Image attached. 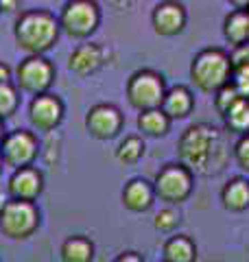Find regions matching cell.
<instances>
[{"instance_id": "12", "label": "cell", "mask_w": 249, "mask_h": 262, "mask_svg": "<svg viewBox=\"0 0 249 262\" xmlns=\"http://www.w3.org/2000/svg\"><path fill=\"white\" fill-rule=\"evenodd\" d=\"M29 118L31 125L39 131H53L59 127V122L64 120V103L57 94H39L33 96V101L29 105Z\"/></svg>"}, {"instance_id": "5", "label": "cell", "mask_w": 249, "mask_h": 262, "mask_svg": "<svg viewBox=\"0 0 249 262\" xmlns=\"http://www.w3.org/2000/svg\"><path fill=\"white\" fill-rule=\"evenodd\" d=\"M151 184H153L155 199L169 203V206H181V203L188 201V196L193 194L195 175L184 164L171 162V164H164V166L157 170V175Z\"/></svg>"}, {"instance_id": "14", "label": "cell", "mask_w": 249, "mask_h": 262, "mask_svg": "<svg viewBox=\"0 0 249 262\" xmlns=\"http://www.w3.org/2000/svg\"><path fill=\"white\" fill-rule=\"evenodd\" d=\"M107 63V51L101 44H81L72 51L68 59V68L79 77H90L98 72Z\"/></svg>"}, {"instance_id": "17", "label": "cell", "mask_w": 249, "mask_h": 262, "mask_svg": "<svg viewBox=\"0 0 249 262\" xmlns=\"http://www.w3.org/2000/svg\"><path fill=\"white\" fill-rule=\"evenodd\" d=\"M223 37L234 48L249 44V3L223 18Z\"/></svg>"}, {"instance_id": "20", "label": "cell", "mask_w": 249, "mask_h": 262, "mask_svg": "<svg viewBox=\"0 0 249 262\" xmlns=\"http://www.w3.org/2000/svg\"><path fill=\"white\" fill-rule=\"evenodd\" d=\"M173 120L157 107V110H149V112H140L138 114V129L142 131L149 138H162L171 131Z\"/></svg>"}, {"instance_id": "32", "label": "cell", "mask_w": 249, "mask_h": 262, "mask_svg": "<svg viewBox=\"0 0 249 262\" xmlns=\"http://www.w3.org/2000/svg\"><path fill=\"white\" fill-rule=\"evenodd\" d=\"M18 7H20L18 0H0V11H13Z\"/></svg>"}, {"instance_id": "35", "label": "cell", "mask_w": 249, "mask_h": 262, "mask_svg": "<svg viewBox=\"0 0 249 262\" xmlns=\"http://www.w3.org/2000/svg\"><path fill=\"white\" fill-rule=\"evenodd\" d=\"M162 262H164V260H162Z\"/></svg>"}, {"instance_id": "24", "label": "cell", "mask_w": 249, "mask_h": 262, "mask_svg": "<svg viewBox=\"0 0 249 262\" xmlns=\"http://www.w3.org/2000/svg\"><path fill=\"white\" fill-rule=\"evenodd\" d=\"M179 223H181V214L175 206H166L164 210L157 212L155 219H153L155 229L162 234H173L179 227Z\"/></svg>"}, {"instance_id": "3", "label": "cell", "mask_w": 249, "mask_h": 262, "mask_svg": "<svg viewBox=\"0 0 249 262\" xmlns=\"http://www.w3.org/2000/svg\"><path fill=\"white\" fill-rule=\"evenodd\" d=\"M232 75H234V63L230 59V53L217 46L201 48L190 61V81L205 94L214 96L230 83Z\"/></svg>"}, {"instance_id": "23", "label": "cell", "mask_w": 249, "mask_h": 262, "mask_svg": "<svg viewBox=\"0 0 249 262\" xmlns=\"http://www.w3.org/2000/svg\"><path fill=\"white\" fill-rule=\"evenodd\" d=\"M147 144L140 136H127L116 149V160L120 164H138L144 158Z\"/></svg>"}, {"instance_id": "29", "label": "cell", "mask_w": 249, "mask_h": 262, "mask_svg": "<svg viewBox=\"0 0 249 262\" xmlns=\"http://www.w3.org/2000/svg\"><path fill=\"white\" fill-rule=\"evenodd\" d=\"M230 59L234 63V68H238V66H249V44L234 48V51L230 53Z\"/></svg>"}, {"instance_id": "28", "label": "cell", "mask_w": 249, "mask_h": 262, "mask_svg": "<svg viewBox=\"0 0 249 262\" xmlns=\"http://www.w3.org/2000/svg\"><path fill=\"white\" fill-rule=\"evenodd\" d=\"M230 83L236 88V92L243 98H249V66H238V68H234V75H232Z\"/></svg>"}, {"instance_id": "26", "label": "cell", "mask_w": 249, "mask_h": 262, "mask_svg": "<svg viewBox=\"0 0 249 262\" xmlns=\"http://www.w3.org/2000/svg\"><path fill=\"white\" fill-rule=\"evenodd\" d=\"M238 98H243L240 96L238 92H236V88L232 85V83H227L225 88H221L217 94H214V110H217V114L219 116H223V114H225L232 105H234Z\"/></svg>"}, {"instance_id": "31", "label": "cell", "mask_w": 249, "mask_h": 262, "mask_svg": "<svg viewBox=\"0 0 249 262\" xmlns=\"http://www.w3.org/2000/svg\"><path fill=\"white\" fill-rule=\"evenodd\" d=\"M11 68L7 66L5 61H0V85H5V83H11Z\"/></svg>"}, {"instance_id": "27", "label": "cell", "mask_w": 249, "mask_h": 262, "mask_svg": "<svg viewBox=\"0 0 249 262\" xmlns=\"http://www.w3.org/2000/svg\"><path fill=\"white\" fill-rule=\"evenodd\" d=\"M232 158L238 164V168L249 175V134L240 136L234 142V146H232Z\"/></svg>"}, {"instance_id": "33", "label": "cell", "mask_w": 249, "mask_h": 262, "mask_svg": "<svg viewBox=\"0 0 249 262\" xmlns=\"http://www.w3.org/2000/svg\"><path fill=\"white\" fill-rule=\"evenodd\" d=\"M3 138H5V129H3V120H0V142H3Z\"/></svg>"}, {"instance_id": "30", "label": "cell", "mask_w": 249, "mask_h": 262, "mask_svg": "<svg viewBox=\"0 0 249 262\" xmlns=\"http://www.w3.org/2000/svg\"><path fill=\"white\" fill-rule=\"evenodd\" d=\"M114 262H144V258L138 251H122L114 258Z\"/></svg>"}, {"instance_id": "15", "label": "cell", "mask_w": 249, "mask_h": 262, "mask_svg": "<svg viewBox=\"0 0 249 262\" xmlns=\"http://www.w3.org/2000/svg\"><path fill=\"white\" fill-rule=\"evenodd\" d=\"M155 201L153 184L147 182L144 177H134L129 179L122 188V206L129 212H147L151 210Z\"/></svg>"}, {"instance_id": "18", "label": "cell", "mask_w": 249, "mask_h": 262, "mask_svg": "<svg viewBox=\"0 0 249 262\" xmlns=\"http://www.w3.org/2000/svg\"><path fill=\"white\" fill-rule=\"evenodd\" d=\"M221 206L227 212H245L249 208V179L243 175L230 177L221 188Z\"/></svg>"}, {"instance_id": "19", "label": "cell", "mask_w": 249, "mask_h": 262, "mask_svg": "<svg viewBox=\"0 0 249 262\" xmlns=\"http://www.w3.org/2000/svg\"><path fill=\"white\" fill-rule=\"evenodd\" d=\"M164 262H197V243L188 234L171 236L162 247Z\"/></svg>"}, {"instance_id": "34", "label": "cell", "mask_w": 249, "mask_h": 262, "mask_svg": "<svg viewBox=\"0 0 249 262\" xmlns=\"http://www.w3.org/2000/svg\"><path fill=\"white\" fill-rule=\"evenodd\" d=\"M3 164H5V162H3V155H0V173H3Z\"/></svg>"}, {"instance_id": "11", "label": "cell", "mask_w": 249, "mask_h": 262, "mask_svg": "<svg viewBox=\"0 0 249 262\" xmlns=\"http://www.w3.org/2000/svg\"><path fill=\"white\" fill-rule=\"evenodd\" d=\"M153 31L162 37H175L188 24V11L186 7L177 3V0H164L153 7L151 13Z\"/></svg>"}, {"instance_id": "2", "label": "cell", "mask_w": 249, "mask_h": 262, "mask_svg": "<svg viewBox=\"0 0 249 262\" xmlns=\"http://www.w3.org/2000/svg\"><path fill=\"white\" fill-rule=\"evenodd\" d=\"M59 20L46 9L24 11L13 27L15 46L29 57H42L59 39Z\"/></svg>"}, {"instance_id": "4", "label": "cell", "mask_w": 249, "mask_h": 262, "mask_svg": "<svg viewBox=\"0 0 249 262\" xmlns=\"http://www.w3.org/2000/svg\"><path fill=\"white\" fill-rule=\"evenodd\" d=\"M166 79L153 68L136 70L134 75L127 79L125 85V96H127L129 105L138 112L157 110L166 96Z\"/></svg>"}, {"instance_id": "10", "label": "cell", "mask_w": 249, "mask_h": 262, "mask_svg": "<svg viewBox=\"0 0 249 262\" xmlns=\"http://www.w3.org/2000/svg\"><path fill=\"white\" fill-rule=\"evenodd\" d=\"M125 116L114 103H96L86 114V129L96 140H112L122 131Z\"/></svg>"}, {"instance_id": "9", "label": "cell", "mask_w": 249, "mask_h": 262, "mask_svg": "<svg viewBox=\"0 0 249 262\" xmlns=\"http://www.w3.org/2000/svg\"><path fill=\"white\" fill-rule=\"evenodd\" d=\"M53 79H55V68L44 57H27L24 61H20L18 70H15L18 88L33 96L46 94Z\"/></svg>"}, {"instance_id": "6", "label": "cell", "mask_w": 249, "mask_h": 262, "mask_svg": "<svg viewBox=\"0 0 249 262\" xmlns=\"http://www.w3.org/2000/svg\"><path fill=\"white\" fill-rule=\"evenodd\" d=\"M39 225V210L31 201L9 199L0 208V232L9 238L22 241L33 236Z\"/></svg>"}, {"instance_id": "13", "label": "cell", "mask_w": 249, "mask_h": 262, "mask_svg": "<svg viewBox=\"0 0 249 262\" xmlns=\"http://www.w3.org/2000/svg\"><path fill=\"white\" fill-rule=\"evenodd\" d=\"M7 188H9L11 199L33 203L42 194V190H44V177H42V173L35 166L18 168L9 177V186Z\"/></svg>"}, {"instance_id": "8", "label": "cell", "mask_w": 249, "mask_h": 262, "mask_svg": "<svg viewBox=\"0 0 249 262\" xmlns=\"http://www.w3.org/2000/svg\"><path fill=\"white\" fill-rule=\"evenodd\" d=\"M39 153V140L37 136L29 129H15L11 134H5L0 142V155L3 162L11 168H27Z\"/></svg>"}, {"instance_id": "21", "label": "cell", "mask_w": 249, "mask_h": 262, "mask_svg": "<svg viewBox=\"0 0 249 262\" xmlns=\"http://www.w3.org/2000/svg\"><path fill=\"white\" fill-rule=\"evenodd\" d=\"M221 118L230 134H236L238 138L247 136L249 134V98H238Z\"/></svg>"}, {"instance_id": "25", "label": "cell", "mask_w": 249, "mask_h": 262, "mask_svg": "<svg viewBox=\"0 0 249 262\" xmlns=\"http://www.w3.org/2000/svg\"><path fill=\"white\" fill-rule=\"evenodd\" d=\"M18 103H20V96H18V90H15L13 83L0 85V120L9 118L11 114L18 110Z\"/></svg>"}, {"instance_id": "1", "label": "cell", "mask_w": 249, "mask_h": 262, "mask_svg": "<svg viewBox=\"0 0 249 262\" xmlns=\"http://www.w3.org/2000/svg\"><path fill=\"white\" fill-rule=\"evenodd\" d=\"M232 149L223 140L221 129L197 122L190 125L177 140L179 164L193 170V175H217L225 168Z\"/></svg>"}, {"instance_id": "22", "label": "cell", "mask_w": 249, "mask_h": 262, "mask_svg": "<svg viewBox=\"0 0 249 262\" xmlns=\"http://www.w3.org/2000/svg\"><path fill=\"white\" fill-rule=\"evenodd\" d=\"M94 258V243L86 236H70L61 245V260L64 262H92Z\"/></svg>"}, {"instance_id": "7", "label": "cell", "mask_w": 249, "mask_h": 262, "mask_svg": "<svg viewBox=\"0 0 249 262\" xmlns=\"http://www.w3.org/2000/svg\"><path fill=\"white\" fill-rule=\"evenodd\" d=\"M101 24V7L92 0H72L66 3L59 15V29L74 39H86Z\"/></svg>"}, {"instance_id": "16", "label": "cell", "mask_w": 249, "mask_h": 262, "mask_svg": "<svg viewBox=\"0 0 249 262\" xmlns=\"http://www.w3.org/2000/svg\"><path fill=\"white\" fill-rule=\"evenodd\" d=\"M160 110L169 116L171 120H181L188 118L195 110V94L188 85H173L166 90V96L160 105Z\"/></svg>"}]
</instances>
